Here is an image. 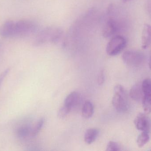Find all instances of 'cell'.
<instances>
[{
  "mask_svg": "<svg viewBox=\"0 0 151 151\" xmlns=\"http://www.w3.org/2000/svg\"><path fill=\"white\" fill-rule=\"evenodd\" d=\"M37 29L35 23L29 20H19L15 23L14 37H24L34 32Z\"/></svg>",
  "mask_w": 151,
  "mask_h": 151,
  "instance_id": "cell-3",
  "label": "cell"
},
{
  "mask_svg": "<svg viewBox=\"0 0 151 151\" xmlns=\"http://www.w3.org/2000/svg\"><path fill=\"white\" fill-rule=\"evenodd\" d=\"M118 29V25L116 21L110 19L106 23L102 31V36L107 38L114 35Z\"/></svg>",
  "mask_w": 151,
  "mask_h": 151,
  "instance_id": "cell-8",
  "label": "cell"
},
{
  "mask_svg": "<svg viewBox=\"0 0 151 151\" xmlns=\"http://www.w3.org/2000/svg\"><path fill=\"white\" fill-rule=\"evenodd\" d=\"M31 127L29 125H24L17 129V134L20 138L26 139L31 137Z\"/></svg>",
  "mask_w": 151,
  "mask_h": 151,
  "instance_id": "cell-13",
  "label": "cell"
},
{
  "mask_svg": "<svg viewBox=\"0 0 151 151\" xmlns=\"http://www.w3.org/2000/svg\"><path fill=\"white\" fill-rule=\"evenodd\" d=\"M141 99L144 111L146 114H149L151 110V95L143 94Z\"/></svg>",
  "mask_w": 151,
  "mask_h": 151,
  "instance_id": "cell-15",
  "label": "cell"
},
{
  "mask_svg": "<svg viewBox=\"0 0 151 151\" xmlns=\"http://www.w3.org/2000/svg\"><path fill=\"white\" fill-rule=\"evenodd\" d=\"M99 130L95 128L88 129L86 131L84 135V140L86 144H92L95 141L99 135Z\"/></svg>",
  "mask_w": 151,
  "mask_h": 151,
  "instance_id": "cell-11",
  "label": "cell"
},
{
  "mask_svg": "<svg viewBox=\"0 0 151 151\" xmlns=\"http://www.w3.org/2000/svg\"><path fill=\"white\" fill-rule=\"evenodd\" d=\"M130 96L133 100L138 101L140 100L143 96L141 86L139 84H136L133 86L129 92Z\"/></svg>",
  "mask_w": 151,
  "mask_h": 151,
  "instance_id": "cell-12",
  "label": "cell"
},
{
  "mask_svg": "<svg viewBox=\"0 0 151 151\" xmlns=\"http://www.w3.org/2000/svg\"><path fill=\"white\" fill-rule=\"evenodd\" d=\"M126 45L125 38L121 36H116L111 39L106 47L107 54L110 56H115L120 53Z\"/></svg>",
  "mask_w": 151,
  "mask_h": 151,
  "instance_id": "cell-5",
  "label": "cell"
},
{
  "mask_svg": "<svg viewBox=\"0 0 151 151\" xmlns=\"http://www.w3.org/2000/svg\"><path fill=\"white\" fill-rule=\"evenodd\" d=\"M1 42H0V49H1Z\"/></svg>",
  "mask_w": 151,
  "mask_h": 151,
  "instance_id": "cell-24",
  "label": "cell"
},
{
  "mask_svg": "<svg viewBox=\"0 0 151 151\" xmlns=\"http://www.w3.org/2000/svg\"><path fill=\"white\" fill-rule=\"evenodd\" d=\"M63 34V31L60 28L46 27L37 34L33 41V45L35 46H39L47 42L55 44L60 41Z\"/></svg>",
  "mask_w": 151,
  "mask_h": 151,
  "instance_id": "cell-1",
  "label": "cell"
},
{
  "mask_svg": "<svg viewBox=\"0 0 151 151\" xmlns=\"http://www.w3.org/2000/svg\"><path fill=\"white\" fill-rule=\"evenodd\" d=\"M121 150L119 144L114 141H109L106 147L107 151H118Z\"/></svg>",
  "mask_w": 151,
  "mask_h": 151,
  "instance_id": "cell-20",
  "label": "cell"
},
{
  "mask_svg": "<svg viewBox=\"0 0 151 151\" xmlns=\"http://www.w3.org/2000/svg\"><path fill=\"white\" fill-rule=\"evenodd\" d=\"M45 121L44 118H41L38 121L33 127H32L31 137H35L39 132L44 125Z\"/></svg>",
  "mask_w": 151,
  "mask_h": 151,
  "instance_id": "cell-18",
  "label": "cell"
},
{
  "mask_svg": "<svg viewBox=\"0 0 151 151\" xmlns=\"http://www.w3.org/2000/svg\"><path fill=\"white\" fill-rule=\"evenodd\" d=\"M112 104L116 111L120 113L126 112L128 109V99L125 89L122 86L117 85L114 88Z\"/></svg>",
  "mask_w": 151,
  "mask_h": 151,
  "instance_id": "cell-2",
  "label": "cell"
},
{
  "mask_svg": "<svg viewBox=\"0 0 151 151\" xmlns=\"http://www.w3.org/2000/svg\"><path fill=\"white\" fill-rule=\"evenodd\" d=\"M9 69H7L6 70L3 71L1 74H0V86H1L2 82H3L5 78L9 73Z\"/></svg>",
  "mask_w": 151,
  "mask_h": 151,
  "instance_id": "cell-22",
  "label": "cell"
},
{
  "mask_svg": "<svg viewBox=\"0 0 151 151\" xmlns=\"http://www.w3.org/2000/svg\"><path fill=\"white\" fill-rule=\"evenodd\" d=\"M122 59L124 63L128 66L137 67L144 63L145 56L141 52L129 50L123 54Z\"/></svg>",
  "mask_w": 151,
  "mask_h": 151,
  "instance_id": "cell-4",
  "label": "cell"
},
{
  "mask_svg": "<svg viewBox=\"0 0 151 151\" xmlns=\"http://www.w3.org/2000/svg\"><path fill=\"white\" fill-rule=\"evenodd\" d=\"M93 107L92 103L89 101L85 102L82 108V115L84 118L88 119L93 114Z\"/></svg>",
  "mask_w": 151,
  "mask_h": 151,
  "instance_id": "cell-14",
  "label": "cell"
},
{
  "mask_svg": "<svg viewBox=\"0 0 151 151\" xmlns=\"http://www.w3.org/2000/svg\"><path fill=\"white\" fill-rule=\"evenodd\" d=\"M134 124L139 130L145 132H150L151 124L148 116L145 114L139 113L134 120Z\"/></svg>",
  "mask_w": 151,
  "mask_h": 151,
  "instance_id": "cell-6",
  "label": "cell"
},
{
  "mask_svg": "<svg viewBox=\"0 0 151 151\" xmlns=\"http://www.w3.org/2000/svg\"><path fill=\"white\" fill-rule=\"evenodd\" d=\"M105 81V76L103 70H101L99 73L98 78V83L99 85L103 84Z\"/></svg>",
  "mask_w": 151,
  "mask_h": 151,
  "instance_id": "cell-21",
  "label": "cell"
},
{
  "mask_svg": "<svg viewBox=\"0 0 151 151\" xmlns=\"http://www.w3.org/2000/svg\"><path fill=\"white\" fill-rule=\"evenodd\" d=\"M143 94L151 95V81L149 78L144 80L141 86Z\"/></svg>",
  "mask_w": 151,
  "mask_h": 151,
  "instance_id": "cell-17",
  "label": "cell"
},
{
  "mask_svg": "<svg viewBox=\"0 0 151 151\" xmlns=\"http://www.w3.org/2000/svg\"><path fill=\"white\" fill-rule=\"evenodd\" d=\"M15 22L9 20L4 22L0 27V36L3 38L14 37Z\"/></svg>",
  "mask_w": 151,
  "mask_h": 151,
  "instance_id": "cell-7",
  "label": "cell"
},
{
  "mask_svg": "<svg viewBox=\"0 0 151 151\" xmlns=\"http://www.w3.org/2000/svg\"><path fill=\"white\" fill-rule=\"evenodd\" d=\"M71 109L65 105H63V106H62L58 111L57 114L58 117L60 118H64L68 115Z\"/></svg>",
  "mask_w": 151,
  "mask_h": 151,
  "instance_id": "cell-19",
  "label": "cell"
},
{
  "mask_svg": "<svg viewBox=\"0 0 151 151\" xmlns=\"http://www.w3.org/2000/svg\"><path fill=\"white\" fill-rule=\"evenodd\" d=\"M151 42V28L148 24H145L142 33V47L146 49Z\"/></svg>",
  "mask_w": 151,
  "mask_h": 151,
  "instance_id": "cell-9",
  "label": "cell"
},
{
  "mask_svg": "<svg viewBox=\"0 0 151 151\" xmlns=\"http://www.w3.org/2000/svg\"><path fill=\"white\" fill-rule=\"evenodd\" d=\"M131 0H122V1L124 3H125V2H128V1H130Z\"/></svg>",
  "mask_w": 151,
  "mask_h": 151,
  "instance_id": "cell-23",
  "label": "cell"
},
{
  "mask_svg": "<svg viewBox=\"0 0 151 151\" xmlns=\"http://www.w3.org/2000/svg\"><path fill=\"white\" fill-rule=\"evenodd\" d=\"M79 95L78 93L74 91L70 93L65 99L64 105L72 109L79 102Z\"/></svg>",
  "mask_w": 151,
  "mask_h": 151,
  "instance_id": "cell-10",
  "label": "cell"
},
{
  "mask_svg": "<svg viewBox=\"0 0 151 151\" xmlns=\"http://www.w3.org/2000/svg\"><path fill=\"white\" fill-rule=\"evenodd\" d=\"M149 133L143 132L138 137L137 139V144L139 147L145 146L149 140Z\"/></svg>",
  "mask_w": 151,
  "mask_h": 151,
  "instance_id": "cell-16",
  "label": "cell"
}]
</instances>
